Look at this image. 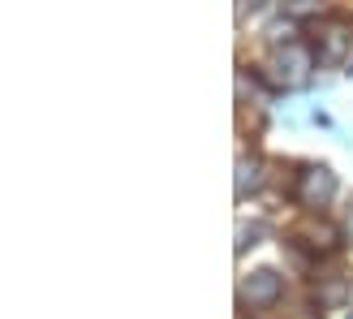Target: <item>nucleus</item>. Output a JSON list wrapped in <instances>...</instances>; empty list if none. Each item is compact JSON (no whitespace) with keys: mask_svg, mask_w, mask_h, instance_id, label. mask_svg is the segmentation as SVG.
<instances>
[{"mask_svg":"<svg viewBox=\"0 0 353 319\" xmlns=\"http://www.w3.org/2000/svg\"><path fill=\"white\" fill-rule=\"evenodd\" d=\"M272 69H276V86H302L310 78V69H314V52L306 44H297V39H285V48L272 57Z\"/></svg>","mask_w":353,"mask_h":319,"instance_id":"nucleus-1","label":"nucleus"},{"mask_svg":"<svg viewBox=\"0 0 353 319\" xmlns=\"http://www.w3.org/2000/svg\"><path fill=\"white\" fill-rule=\"evenodd\" d=\"M332 194H336V173H332L327 164H306L302 173H297V203L319 211L332 203Z\"/></svg>","mask_w":353,"mask_h":319,"instance_id":"nucleus-2","label":"nucleus"},{"mask_svg":"<svg viewBox=\"0 0 353 319\" xmlns=\"http://www.w3.org/2000/svg\"><path fill=\"white\" fill-rule=\"evenodd\" d=\"M349 26L345 22H336V17H332V22H323L319 26V39H314V48H319V65H341L345 57H349Z\"/></svg>","mask_w":353,"mask_h":319,"instance_id":"nucleus-3","label":"nucleus"},{"mask_svg":"<svg viewBox=\"0 0 353 319\" xmlns=\"http://www.w3.org/2000/svg\"><path fill=\"white\" fill-rule=\"evenodd\" d=\"M280 298V276L272 268H259L241 280V302H250V307H272Z\"/></svg>","mask_w":353,"mask_h":319,"instance_id":"nucleus-4","label":"nucleus"},{"mask_svg":"<svg viewBox=\"0 0 353 319\" xmlns=\"http://www.w3.org/2000/svg\"><path fill=\"white\" fill-rule=\"evenodd\" d=\"M259 182H263L259 160H254V155H241V160H237V194L245 199V190H259Z\"/></svg>","mask_w":353,"mask_h":319,"instance_id":"nucleus-5","label":"nucleus"},{"mask_svg":"<svg viewBox=\"0 0 353 319\" xmlns=\"http://www.w3.org/2000/svg\"><path fill=\"white\" fill-rule=\"evenodd\" d=\"M306 238H314V242H310L314 251H332V246H336V233H332L327 224H319V229H306Z\"/></svg>","mask_w":353,"mask_h":319,"instance_id":"nucleus-6","label":"nucleus"},{"mask_svg":"<svg viewBox=\"0 0 353 319\" xmlns=\"http://www.w3.org/2000/svg\"><path fill=\"white\" fill-rule=\"evenodd\" d=\"M341 298H345V280L336 276V280H332V285L319 293V302H327V307H332V302H341Z\"/></svg>","mask_w":353,"mask_h":319,"instance_id":"nucleus-7","label":"nucleus"},{"mask_svg":"<svg viewBox=\"0 0 353 319\" xmlns=\"http://www.w3.org/2000/svg\"><path fill=\"white\" fill-rule=\"evenodd\" d=\"M314 0H289V13H310Z\"/></svg>","mask_w":353,"mask_h":319,"instance_id":"nucleus-8","label":"nucleus"},{"mask_svg":"<svg viewBox=\"0 0 353 319\" xmlns=\"http://www.w3.org/2000/svg\"><path fill=\"white\" fill-rule=\"evenodd\" d=\"M349 319H353V311H349Z\"/></svg>","mask_w":353,"mask_h":319,"instance_id":"nucleus-9","label":"nucleus"}]
</instances>
